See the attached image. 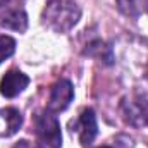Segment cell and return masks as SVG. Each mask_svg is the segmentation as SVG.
Here are the masks:
<instances>
[{
	"instance_id": "cell-2",
	"label": "cell",
	"mask_w": 148,
	"mask_h": 148,
	"mask_svg": "<svg viewBox=\"0 0 148 148\" xmlns=\"http://www.w3.org/2000/svg\"><path fill=\"white\" fill-rule=\"evenodd\" d=\"M35 124V133L48 148H60L62 147V133H60V124L57 117L52 112H38L33 119Z\"/></svg>"
},
{
	"instance_id": "cell-9",
	"label": "cell",
	"mask_w": 148,
	"mask_h": 148,
	"mask_svg": "<svg viewBox=\"0 0 148 148\" xmlns=\"http://www.w3.org/2000/svg\"><path fill=\"white\" fill-rule=\"evenodd\" d=\"M117 2H119V7H121L122 12H126V14H134V9H136V5H138L136 0H117Z\"/></svg>"
},
{
	"instance_id": "cell-7",
	"label": "cell",
	"mask_w": 148,
	"mask_h": 148,
	"mask_svg": "<svg viewBox=\"0 0 148 148\" xmlns=\"http://www.w3.org/2000/svg\"><path fill=\"white\" fill-rule=\"evenodd\" d=\"M2 115L7 122V131H3V138H9L12 134H16L19 131V127L23 126V115L21 112L14 107H7L2 110Z\"/></svg>"
},
{
	"instance_id": "cell-11",
	"label": "cell",
	"mask_w": 148,
	"mask_h": 148,
	"mask_svg": "<svg viewBox=\"0 0 148 148\" xmlns=\"http://www.w3.org/2000/svg\"><path fill=\"white\" fill-rule=\"evenodd\" d=\"M147 124H148V122H147Z\"/></svg>"
},
{
	"instance_id": "cell-4",
	"label": "cell",
	"mask_w": 148,
	"mask_h": 148,
	"mask_svg": "<svg viewBox=\"0 0 148 148\" xmlns=\"http://www.w3.org/2000/svg\"><path fill=\"white\" fill-rule=\"evenodd\" d=\"M74 129L79 134V141L83 147H90L93 140L98 134V126H97V115L93 109H84L81 112L79 119L74 122ZM73 129V131H74Z\"/></svg>"
},
{
	"instance_id": "cell-10",
	"label": "cell",
	"mask_w": 148,
	"mask_h": 148,
	"mask_svg": "<svg viewBox=\"0 0 148 148\" xmlns=\"http://www.w3.org/2000/svg\"><path fill=\"white\" fill-rule=\"evenodd\" d=\"M100 148H112V147H100Z\"/></svg>"
},
{
	"instance_id": "cell-5",
	"label": "cell",
	"mask_w": 148,
	"mask_h": 148,
	"mask_svg": "<svg viewBox=\"0 0 148 148\" xmlns=\"http://www.w3.org/2000/svg\"><path fill=\"white\" fill-rule=\"evenodd\" d=\"M29 84V77L21 71H9L5 73V76L2 77L0 81V93L5 97V98H14L17 97L19 93H23Z\"/></svg>"
},
{
	"instance_id": "cell-6",
	"label": "cell",
	"mask_w": 148,
	"mask_h": 148,
	"mask_svg": "<svg viewBox=\"0 0 148 148\" xmlns=\"http://www.w3.org/2000/svg\"><path fill=\"white\" fill-rule=\"evenodd\" d=\"M0 26L23 33L28 28V16L23 9H10L3 16H0Z\"/></svg>"
},
{
	"instance_id": "cell-1",
	"label": "cell",
	"mask_w": 148,
	"mask_h": 148,
	"mask_svg": "<svg viewBox=\"0 0 148 148\" xmlns=\"http://www.w3.org/2000/svg\"><path fill=\"white\" fill-rule=\"evenodd\" d=\"M43 23L57 31V33H67L81 17V9L74 0H52L43 9Z\"/></svg>"
},
{
	"instance_id": "cell-8",
	"label": "cell",
	"mask_w": 148,
	"mask_h": 148,
	"mask_svg": "<svg viewBox=\"0 0 148 148\" xmlns=\"http://www.w3.org/2000/svg\"><path fill=\"white\" fill-rule=\"evenodd\" d=\"M16 52V40L10 36H0V64Z\"/></svg>"
},
{
	"instance_id": "cell-3",
	"label": "cell",
	"mask_w": 148,
	"mask_h": 148,
	"mask_svg": "<svg viewBox=\"0 0 148 148\" xmlns=\"http://www.w3.org/2000/svg\"><path fill=\"white\" fill-rule=\"evenodd\" d=\"M73 97H74L73 83L69 79H59L52 86V90H50V97H48L47 109L52 112V114L66 110L69 107V103L73 102Z\"/></svg>"
}]
</instances>
